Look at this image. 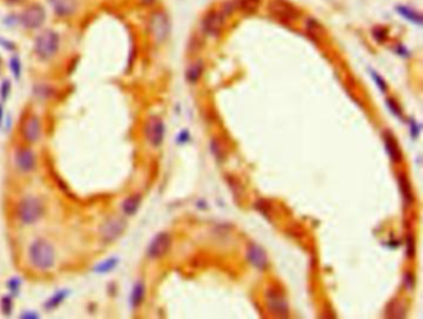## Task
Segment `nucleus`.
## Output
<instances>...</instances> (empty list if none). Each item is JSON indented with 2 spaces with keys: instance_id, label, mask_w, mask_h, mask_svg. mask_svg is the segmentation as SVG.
Wrapping results in <instances>:
<instances>
[{
  "instance_id": "f257e3e1",
  "label": "nucleus",
  "mask_w": 423,
  "mask_h": 319,
  "mask_svg": "<svg viewBox=\"0 0 423 319\" xmlns=\"http://www.w3.org/2000/svg\"><path fill=\"white\" fill-rule=\"evenodd\" d=\"M29 262L35 270L46 272L56 264V251L54 245L44 237H38L29 245Z\"/></svg>"
},
{
  "instance_id": "1a4fd4ad",
  "label": "nucleus",
  "mask_w": 423,
  "mask_h": 319,
  "mask_svg": "<svg viewBox=\"0 0 423 319\" xmlns=\"http://www.w3.org/2000/svg\"><path fill=\"white\" fill-rule=\"evenodd\" d=\"M268 11L272 16L282 23H292L299 16V10L288 0H271L268 4Z\"/></svg>"
},
{
  "instance_id": "a878e982",
  "label": "nucleus",
  "mask_w": 423,
  "mask_h": 319,
  "mask_svg": "<svg viewBox=\"0 0 423 319\" xmlns=\"http://www.w3.org/2000/svg\"><path fill=\"white\" fill-rule=\"evenodd\" d=\"M14 311V297L11 294H5L0 298V312L4 317H10Z\"/></svg>"
},
{
  "instance_id": "b1692460",
  "label": "nucleus",
  "mask_w": 423,
  "mask_h": 319,
  "mask_svg": "<svg viewBox=\"0 0 423 319\" xmlns=\"http://www.w3.org/2000/svg\"><path fill=\"white\" fill-rule=\"evenodd\" d=\"M202 72H204V62H202L201 60H199V61L194 62V64L187 68V81H189L190 83H196L201 78Z\"/></svg>"
},
{
  "instance_id": "7c9ffc66",
  "label": "nucleus",
  "mask_w": 423,
  "mask_h": 319,
  "mask_svg": "<svg viewBox=\"0 0 423 319\" xmlns=\"http://www.w3.org/2000/svg\"><path fill=\"white\" fill-rule=\"evenodd\" d=\"M387 35H389V31L386 28H382V26H377V28H375L373 30V36L375 39H376L379 43H383V41L387 39Z\"/></svg>"
},
{
  "instance_id": "20e7f679",
  "label": "nucleus",
  "mask_w": 423,
  "mask_h": 319,
  "mask_svg": "<svg viewBox=\"0 0 423 319\" xmlns=\"http://www.w3.org/2000/svg\"><path fill=\"white\" fill-rule=\"evenodd\" d=\"M128 222L125 216L114 215L107 218L99 226V236L104 243H112L123 236L126 233Z\"/></svg>"
},
{
  "instance_id": "f704fd0d",
  "label": "nucleus",
  "mask_w": 423,
  "mask_h": 319,
  "mask_svg": "<svg viewBox=\"0 0 423 319\" xmlns=\"http://www.w3.org/2000/svg\"><path fill=\"white\" fill-rule=\"evenodd\" d=\"M387 103H389L390 108H391V110H392V112H395L396 114H400V112H401L400 107L397 106V103H396V102L394 101V99L389 98V99H387Z\"/></svg>"
},
{
  "instance_id": "9d476101",
  "label": "nucleus",
  "mask_w": 423,
  "mask_h": 319,
  "mask_svg": "<svg viewBox=\"0 0 423 319\" xmlns=\"http://www.w3.org/2000/svg\"><path fill=\"white\" fill-rule=\"evenodd\" d=\"M144 135L147 142L154 148H158L164 142L165 125L159 116H150L144 126Z\"/></svg>"
},
{
  "instance_id": "2f4dec72",
  "label": "nucleus",
  "mask_w": 423,
  "mask_h": 319,
  "mask_svg": "<svg viewBox=\"0 0 423 319\" xmlns=\"http://www.w3.org/2000/svg\"><path fill=\"white\" fill-rule=\"evenodd\" d=\"M371 76H373V78L375 80V82H376L377 86H379L380 88H381L382 92H385L386 90H387V85H386L385 80H383V78H382L381 76H380L379 74H376V72H375V71H371Z\"/></svg>"
},
{
  "instance_id": "473e14b6",
  "label": "nucleus",
  "mask_w": 423,
  "mask_h": 319,
  "mask_svg": "<svg viewBox=\"0 0 423 319\" xmlns=\"http://www.w3.org/2000/svg\"><path fill=\"white\" fill-rule=\"evenodd\" d=\"M407 255H409V257L415 256V240H413L412 236H409V239H407Z\"/></svg>"
},
{
  "instance_id": "f3484780",
  "label": "nucleus",
  "mask_w": 423,
  "mask_h": 319,
  "mask_svg": "<svg viewBox=\"0 0 423 319\" xmlns=\"http://www.w3.org/2000/svg\"><path fill=\"white\" fill-rule=\"evenodd\" d=\"M142 205V195L139 192H133L125 198V200L120 204V210H122L125 216H134L138 212L139 207Z\"/></svg>"
},
{
  "instance_id": "cd10ccee",
  "label": "nucleus",
  "mask_w": 423,
  "mask_h": 319,
  "mask_svg": "<svg viewBox=\"0 0 423 319\" xmlns=\"http://www.w3.org/2000/svg\"><path fill=\"white\" fill-rule=\"evenodd\" d=\"M236 9H237L236 0H226V2L222 3L221 8H220L219 10L221 11L223 16L227 19V17H230L232 14L235 13V10H236Z\"/></svg>"
},
{
  "instance_id": "e433bc0d",
  "label": "nucleus",
  "mask_w": 423,
  "mask_h": 319,
  "mask_svg": "<svg viewBox=\"0 0 423 319\" xmlns=\"http://www.w3.org/2000/svg\"><path fill=\"white\" fill-rule=\"evenodd\" d=\"M4 118H5L4 103H3V102H0V129L3 128V125H4Z\"/></svg>"
},
{
  "instance_id": "4be33fe9",
  "label": "nucleus",
  "mask_w": 423,
  "mask_h": 319,
  "mask_svg": "<svg viewBox=\"0 0 423 319\" xmlns=\"http://www.w3.org/2000/svg\"><path fill=\"white\" fill-rule=\"evenodd\" d=\"M305 30H307L308 35H310L315 40H319L325 32V29L323 28L322 24L314 17H307L305 19Z\"/></svg>"
},
{
  "instance_id": "4c0bfd02",
  "label": "nucleus",
  "mask_w": 423,
  "mask_h": 319,
  "mask_svg": "<svg viewBox=\"0 0 423 319\" xmlns=\"http://www.w3.org/2000/svg\"><path fill=\"white\" fill-rule=\"evenodd\" d=\"M396 51H397L398 54H400V55H402V56H406L407 55V51H406V49H404V47L402 46V45H400V46H397V49H396Z\"/></svg>"
},
{
  "instance_id": "58836bf2",
  "label": "nucleus",
  "mask_w": 423,
  "mask_h": 319,
  "mask_svg": "<svg viewBox=\"0 0 423 319\" xmlns=\"http://www.w3.org/2000/svg\"><path fill=\"white\" fill-rule=\"evenodd\" d=\"M7 4H21V3H24L25 0H4Z\"/></svg>"
},
{
  "instance_id": "393cba45",
  "label": "nucleus",
  "mask_w": 423,
  "mask_h": 319,
  "mask_svg": "<svg viewBox=\"0 0 423 319\" xmlns=\"http://www.w3.org/2000/svg\"><path fill=\"white\" fill-rule=\"evenodd\" d=\"M385 143H386V148H387L389 154L391 155L392 161L395 162H400L401 161V152L400 148H398L397 143H396L395 138H392L389 133L385 134Z\"/></svg>"
},
{
  "instance_id": "aec40b11",
  "label": "nucleus",
  "mask_w": 423,
  "mask_h": 319,
  "mask_svg": "<svg viewBox=\"0 0 423 319\" xmlns=\"http://www.w3.org/2000/svg\"><path fill=\"white\" fill-rule=\"evenodd\" d=\"M118 264L119 258L116 257V256H111V257H107L105 260L102 261V262L96 264L92 269V271L95 273H97V275H107V273L113 272Z\"/></svg>"
},
{
  "instance_id": "39448f33",
  "label": "nucleus",
  "mask_w": 423,
  "mask_h": 319,
  "mask_svg": "<svg viewBox=\"0 0 423 319\" xmlns=\"http://www.w3.org/2000/svg\"><path fill=\"white\" fill-rule=\"evenodd\" d=\"M19 134L24 143L32 146L40 140L42 134V126L39 116L35 113H25L20 119Z\"/></svg>"
},
{
  "instance_id": "bb28decb",
  "label": "nucleus",
  "mask_w": 423,
  "mask_h": 319,
  "mask_svg": "<svg viewBox=\"0 0 423 319\" xmlns=\"http://www.w3.org/2000/svg\"><path fill=\"white\" fill-rule=\"evenodd\" d=\"M21 286H23V281L20 279V277H10L7 281V288L9 291V294H11L13 297L19 294Z\"/></svg>"
},
{
  "instance_id": "423d86ee",
  "label": "nucleus",
  "mask_w": 423,
  "mask_h": 319,
  "mask_svg": "<svg viewBox=\"0 0 423 319\" xmlns=\"http://www.w3.org/2000/svg\"><path fill=\"white\" fill-rule=\"evenodd\" d=\"M14 163L23 174H30L38 167V156L29 144H21L14 150Z\"/></svg>"
},
{
  "instance_id": "412c9836",
  "label": "nucleus",
  "mask_w": 423,
  "mask_h": 319,
  "mask_svg": "<svg viewBox=\"0 0 423 319\" xmlns=\"http://www.w3.org/2000/svg\"><path fill=\"white\" fill-rule=\"evenodd\" d=\"M32 93L39 101H49L56 95V90L47 83H38L32 88Z\"/></svg>"
},
{
  "instance_id": "c85d7f7f",
  "label": "nucleus",
  "mask_w": 423,
  "mask_h": 319,
  "mask_svg": "<svg viewBox=\"0 0 423 319\" xmlns=\"http://www.w3.org/2000/svg\"><path fill=\"white\" fill-rule=\"evenodd\" d=\"M9 66H10V71L15 77V80L19 81V78L21 76V62L19 57L11 56L10 60H9Z\"/></svg>"
},
{
  "instance_id": "dca6fc26",
  "label": "nucleus",
  "mask_w": 423,
  "mask_h": 319,
  "mask_svg": "<svg viewBox=\"0 0 423 319\" xmlns=\"http://www.w3.org/2000/svg\"><path fill=\"white\" fill-rule=\"evenodd\" d=\"M146 285L142 279H138L134 285H133L131 294H129V306L133 311H137L142 307L146 299Z\"/></svg>"
},
{
  "instance_id": "6e6552de",
  "label": "nucleus",
  "mask_w": 423,
  "mask_h": 319,
  "mask_svg": "<svg viewBox=\"0 0 423 319\" xmlns=\"http://www.w3.org/2000/svg\"><path fill=\"white\" fill-rule=\"evenodd\" d=\"M46 20V11L40 4H30L19 16V24L28 30L40 29Z\"/></svg>"
},
{
  "instance_id": "4468645a",
  "label": "nucleus",
  "mask_w": 423,
  "mask_h": 319,
  "mask_svg": "<svg viewBox=\"0 0 423 319\" xmlns=\"http://www.w3.org/2000/svg\"><path fill=\"white\" fill-rule=\"evenodd\" d=\"M247 260H249V262L258 271L267 270V254H266L261 246L256 245V243H250L249 247H247Z\"/></svg>"
},
{
  "instance_id": "a211bd4d",
  "label": "nucleus",
  "mask_w": 423,
  "mask_h": 319,
  "mask_svg": "<svg viewBox=\"0 0 423 319\" xmlns=\"http://www.w3.org/2000/svg\"><path fill=\"white\" fill-rule=\"evenodd\" d=\"M69 293H71V292H69V290H67V288H63V290L55 292V293H54L51 297L47 298L46 302L44 303L45 311H47V312L55 311V309L59 308V307L61 306L66 299H67Z\"/></svg>"
},
{
  "instance_id": "5701e85b",
  "label": "nucleus",
  "mask_w": 423,
  "mask_h": 319,
  "mask_svg": "<svg viewBox=\"0 0 423 319\" xmlns=\"http://www.w3.org/2000/svg\"><path fill=\"white\" fill-rule=\"evenodd\" d=\"M237 10H240L242 14L252 15L257 13L261 0H236Z\"/></svg>"
},
{
  "instance_id": "ddd939ff",
  "label": "nucleus",
  "mask_w": 423,
  "mask_h": 319,
  "mask_svg": "<svg viewBox=\"0 0 423 319\" xmlns=\"http://www.w3.org/2000/svg\"><path fill=\"white\" fill-rule=\"evenodd\" d=\"M267 300L268 307L274 314L280 315V317L288 315V305H287L282 292L276 290V288H272L271 291L267 292Z\"/></svg>"
},
{
  "instance_id": "72a5a7b5",
  "label": "nucleus",
  "mask_w": 423,
  "mask_h": 319,
  "mask_svg": "<svg viewBox=\"0 0 423 319\" xmlns=\"http://www.w3.org/2000/svg\"><path fill=\"white\" fill-rule=\"evenodd\" d=\"M404 285H406V287H409V290H412V287L415 286V276L412 275V273H409L407 272L406 275H404Z\"/></svg>"
},
{
  "instance_id": "2eb2a0df",
  "label": "nucleus",
  "mask_w": 423,
  "mask_h": 319,
  "mask_svg": "<svg viewBox=\"0 0 423 319\" xmlns=\"http://www.w3.org/2000/svg\"><path fill=\"white\" fill-rule=\"evenodd\" d=\"M54 13L59 17H68L77 10L76 0H47Z\"/></svg>"
},
{
  "instance_id": "c756f323",
  "label": "nucleus",
  "mask_w": 423,
  "mask_h": 319,
  "mask_svg": "<svg viewBox=\"0 0 423 319\" xmlns=\"http://www.w3.org/2000/svg\"><path fill=\"white\" fill-rule=\"evenodd\" d=\"M11 93V83L9 80H4L0 83V102L5 103Z\"/></svg>"
},
{
  "instance_id": "f03ea898",
  "label": "nucleus",
  "mask_w": 423,
  "mask_h": 319,
  "mask_svg": "<svg viewBox=\"0 0 423 319\" xmlns=\"http://www.w3.org/2000/svg\"><path fill=\"white\" fill-rule=\"evenodd\" d=\"M15 214L21 224L30 226V225L38 224L44 218L45 205L39 198L25 197L17 201L15 206Z\"/></svg>"
},
{
  "instance_id": "0eeeda50",
  "label": "nucleus",
  "mask_w": 423,
  "mask_h": 319,
  "mask_svg": "<svg viewBox=\"0 0 423 319\" xmlns=\"http://www.w3.org/2000/svg\"><path fill=\"white\" fill-rule=\"evenodd\" d=\"M170 20L164 11H154L149 17V32L158 44L164 43L170 34Z\"/></svg>"
},
{
  "instance_id": "6ab92c4d",
  "label": "nucleus",
  "mask_w": 423,
  "mask_h": 319,
  "mask_svg": "<svg viewBox=\"0 0 423 319\" xmlns=\"http://www.w3.org/2000/svg\"><path fill=\"white\" fill-rule=\"evenodd\" d=\"M396 11H397L398 15H401L404 19L409 20L410 23L416 24V25L418 26L422 25V15L418 10H416V9L407 7V5H398V7H396Z\"/></svg>"
},
{
  "instance_id": "c9c22d12",
  "label": "nucleus",
  "mask_w": 423,
  "mask_h": 319,
  "mask_svg": "<svg viewBox=\"0 0 423 319\" xmlns=\"http://www.w3.org/2000/svg\"><path fill=\"white\" fill-rule=\"evenodd\" d=\"M20 318H24V319H36V318H39V314L36 312H30V311H28V312H25V313H23V314L20 315Z\"/></svg>"
},
{
  "instance_id": "9b49d317",
  "label": "nucleus",
  "mask_w": 423,
  "mask_h": 319,
  "mask_svg": "<svg viewBox=\"0 0 423 319\" xmlns=\"http://www.w3.org/2000/svg\"><path fill=\"white\" fill-rule=\"evenodd\" d=\"M171 249V236L169 233L156 234L153 237L152 241L149 242L147 249V256L150 260H159V258L164 257L165 255L170 251Z\"/></svg>"
},
{
  "instance_id": "f8f14e48",
  "label": "nucleus",
  "mask_w": 423,
  "mask_h": 319,
  "mask_svg": "<svg viewBox=\"0 0 423 319\" xmlns=\"http://www.w3.org/2000/svg\"><path fill=\"white\" fill-rule=\"evenodd\" d=\"M226 17L220 10H210L202 19V30L211 38H217L222 32Z\"/></svg>"
},
{
  "instance_id": "7ed1b4c3",
  "label": "nucleus",
  "mask_w": 423,
  "mask_h": 319,
  "mask_svg": "<svg viewBox=\"0 0 423 319\" xmlns=\"http://www.w3.org/2000/svg\"><path fill=\"white\" fill-rule=\"evenodd\" d=\"M60 35L55 30H44L35 39L34 52L36 57L41 61H50L57 55L60 50Z\"/></svg>"
}]
</instances>
